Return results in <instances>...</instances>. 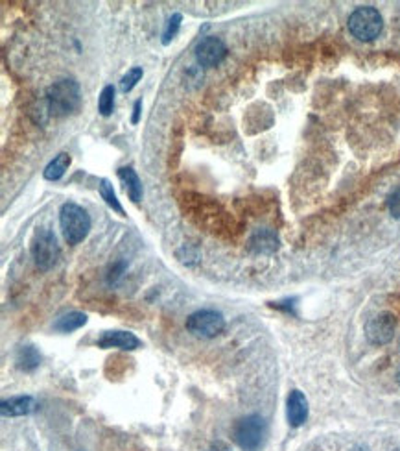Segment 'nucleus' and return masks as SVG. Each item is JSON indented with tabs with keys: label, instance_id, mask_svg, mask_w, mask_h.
<instances>
[{
	"label": "nucleus",
	"instance_id": "1",
	"mask_svg": "<svg viewBox=\"0 0 400 451\" xmlns=\"http://www.w3.org/2000/svg\"><path fill=\"white\" fill-rule=\"evenodd\" d=\"M46 104L54 117H67L78 111L81 104L80 83L72 78L57 80L46 91Z\"/></svg>",
	"mask_w": 400,
	"mask_h": 451
},
{
	"label": "nucleus",
	"instance_id": "2",
	"mask_svg": "<svg viewBox=\"0 0 400 451\" xmlns=\"http://www.w3.org/2000/svg\"><path fill=\"white\" fill-rule=\"evenodd\" d=\"M59 224L63 230V237L69 244H80L89 235L91 217L78 203L67 202L59 211Z\"/></svg>",
	"mask_w": 400,
	"mask_h": 451
},
{
	"label": "nucleus",
	"instance_id": "3",
	"mask_svg": "<svg viewBox=\"0 0 400 451\" xmlns=\"http://www.w3.org/2000/svg\"><path fill=\"white\" fill-rule=\"evenodd\" d=\"M383 28V19L377 8L361 6L356 8L349 17V30L356 39L372 41L377 39Z\"/></svg>",
	"mask_w": 400,
	"mask_h": 451
},
{
	"label": "nucleus",
	"instance_id": "4",
	"mask_svg": "<svg viewBox=\"0 0 400 451\" xmlns=\"http://www.w3.org/2000/svg\"><path fill=\"white\" fill-rule=\"evenodd\" d=\"M266 437V422L258 414H249L236 420L233 425V440L246 451H257Z\"/></svg>",
	"mask_w": 400,
	"mask_h": 451
},
{
	"label": "nucleus",
	"instance_id": "5",
	"mask_svg": "<svg viewBox=\"0 0 400 451\" xmlns=\"http://www.w3.org/2000/svg\"><path fill=\"white\" fill-rule=\"evenodd\" d=\"M32 257L41 270H52L61 257L56 235L50 230H39L32 241Z\"/></svg>",
	"mask_w": 400,
	"mask_h": 451
},
{
	"label": "nucleus",
	"instance_id": "6",
	"mask_svg": "<svg viewBox=\"0 0 400 451\" xmlns=\"http://www.w3.org/2000/svg\"><path fill=\"white\" fill-rule=\"evenodd\" d=\"M187 330L198 337L212 339L225 330V319L222 312L212 311V309L196 311L187 319Z\"/></svg>",
	"mask_w": 400,
	"mask_h": 451
},
{
	"label": "nucleus",
	"instance_id": "7",
	"mask_svg": "<svg viewBox=\"0 0 400 451\" xmlns=\"http://www.w3.org/2000/svg\"><path fill=\"white\" fill-rule=\"evenodd\" d=\"M227 56V47L220 37L209 35L205 39H201L196 47V59L201 67H216Z\"/></svg>",
	"mask_w": 400,
	"mask_h": 451
},
{
	"label": "nucleus",
	"instance_id": "8",
	"mask_svg": "<svg viewBox=\"0 0 400 451\" xmlns=\"http://www.w3.org/2000/svg\"><path fill=\"white\" fill-rule=\"evenodd\" d=\"M397 320L391 312H380L366 325V337L372 344H388L394 335Z\"/></svg>",
	"mask_w": 400,
	"mask_h": 451
},
{
	"label": "nucleus",
	"instance_id": "9",
	"mask_svg": "<svg viewBox=\"0 0 400 451\" xmlns=\"http://www.w3.org/2000/svg\"><path fill=\"white\" fill-rule=\"evenodd\" d=\"M286 412H288V422L293 428H299L306 422L308 418V399L301 390H292L286 401Z\"/></svg>",
	"mask_w": 400,
	"mask_h": 451
},
{
	"label": "nucleus",
	"instance_id": "10",
	"mask_svg": "<svg viewBox=\"0 0 400 451\" xmlns=\"http://www.w3.org/2000/svg\"><path fill=\"white\" fill-rule=\"evenodd\" d=\"M100 348H120V350H137L140 346L137 335H133L129 331H105L96 341Z\"/></svg>",
	"mask_w": 400,
	"mask_h": 451
},
{
	"label": "nucleus",
	"instance_id": "11",
	"mask_svg": "<svg viewBox=\"0 0 400 451\" xmlns=\"http://www.w3.org/2000/svg\"><path fill=\"white\" fill-rule=\"evenodd\" d=\"M37 409V403L32 396H15V398L4 399L0 403L2 417H26Z\"/></svg>",
	"mask_w": 400,
	"mask_h": 451
},
{
	"label": "nucleus",
	"instance_id": "12",
	"mask_svg": "<svg viewBox=\"0 0 400 451\" xmlns=\"http://www.w3.org/2000/svg\"><path fill=\"white\" fill-rule=\"evenodd\" d=\"M279 248V237L271 230H258L249 239V250L255 254H273Z\"/></svg>",
	"mask_w": 400,
	"mask_h": 451
},
{
	"label": "nucleus",
	"instance_id": "13",
	"mask_svg": "<svg viewBox=\"0 0 400 451\" xmlns=\"http://www.w3.org/2000/svg\"><path fill=\"white\" fill-rule=\"evenodd\" d=\"M118 178L126 187V192L129 200L138 203L143 200V181L138 178V174L133 170L131 167H122L118 168Z\"/></svg>",
	"mask_w": 400,
	"mask_h": 451
},
{
	"label": "nucleus",
	"instance_id": "14",
	"mask_svg": "<svg viewBox=\"0 0 400 451\" xmlns=\"http://www.w3.org/2000/svg\"><path fill=\"white\" fill-rule=\"evenodd\" d=\"M85 324H87V314H83V312H78V311H72V312H67V314H63V317H59L56 324H54V330L61 331V333H70V331L80 330L81 325H85Z\"/></svg>",
	"mask_w": 400,
	"mask_h": 451
},
{
	"label": "nucleus",
	"instance_id": "15",
	"mask_svg": "<svg viewBox=\"0 0 400 451\" xmlns=\"http://www.w3.org/2000/svg\"><path fill=\"white\" fill-rule=\"evenodd\" d=\"M70 167V156L69 154H59L52 159L45 168V178L48 181H57V179H61L65 176V172L69 170Z\"/></svg>",
	"mask_w": 400,
	"mask_h": 451
},
{
	"label": "nucleus",
	"instance_id": "16",
	"mask_svg": "<svg viewBox=\"0 0 400 451\" xmlns=\"http://www.w3.org/2000/svg\"><path fill=\"white\" fill-rule=\"evenodd\" d=\"M41 365V355L34 346H23L17 353L19 370L32 372Z\"/></svg>",
	"mask_w": 400,
	"mask_h": 451
},
{
	"label": "nucleus",
	"instance_id": "17",
	"mask_svg": "<svg viewBox=\"0 0 400 451\" xmlns=\"http://www.w3.org/2000/svg\"><path fill=\"white\" fill-rule=\"evenodd\" d=\"M98 191H100V197L105 200L109 208L114 209L118 214H124V209H122L118 198H116V192H114L113 186L109 183L107 179H100V186H98Z\"/></svg>",
	"mask_w": 400,
	"mask_h": 451
},
{
	"label": "nucleus",
	"instance_id": "18",
	"mask_svg": "<svg viewBox=\"0 0 400 451\" xmlns=\"http://www.w3.org/2000/svg\"><path fill=\"white\" fill-rule=\"evenodd\" d=\"M114 108V87L113 86H105L100 93V99H98V110L103 117H107L113 113Z\"/></svg>",
	"mask_w": 400,
	"mask_h": 451
},
{
	"label": "nucleus",
	"instance_id": "19",
	"mask_svg": "<svg viewBox=\"0 0 400 451\" xmlns=\"http://www.w3.org/2000/svg\"><path fill=\"white\" fill-rule=\"evenodd\" d=\"M143 74H144L143 67H133V69L127 70L126 74L122 76V80H120V91H122V93H129L133 87L137 86L138 81H140Z\"/></svg>",
	"mask_w": 400,
	"mask_h": 451
},
{
	"label": "nucleus",
	"instance_id": "20",
	"mask_svg": "<svg viewBox=\"0 0 400 451\" xmlns=\"http://www.w3.org/2000/svg\"><path fill=\"white\" fill-rule=\"evenodd\" d=\"M181 19H183L181 17V13H173V15H171V19L168 21V26H166L165 30V34H162V43H165V45H168V43L178 35L179 26H181Z\"/></svg>",
	"mask_w": 400,
	"mask_h": 451
},
{
	"label": "nucleus",
	"instance_id": "21",
	"mask_svg": "<svg viewBox=\"0 0 400 451\" xmlns=\"http://www.w3.org/2000/svg\"><path fill=\"white\" fill-rule=\"evenodd\" d=\"M388 209L391 217L400 219V187H397L391 194L388 197Z\"/></svg>",
	"mask_w": 400,
	"mask_h": 451
},
{
	"label": "nucleus",
	"instance_id": "22",
	"mask_svg": "<svg viewBox=\"0 0 400 451\" xmlns=\"http://www.w3.org/2000/svg\"><path fill=\"white\" fill-rule=\"evenodd\" d=\"M140 108H143V100H137L135 102V108H133V124H137L138 117H140Z\"/></svg>",
	"mask_w": 400,
	"mask_h": 451
},
{
	"label": "nucleus",
	"instance_id": "23",
	"mask_svg": "<svg viewBox=\"0 0 400 451\" xmlns=\"http://www.w3.org/2000/svg\"><path fill=\"white\" fill-rule=\"evenodd\" d=\"M397 383L400 385V368H399V372H397Z\"/></svg>",
	"mask_w": 400,
	"mask_h": 451
}]
</instances>
